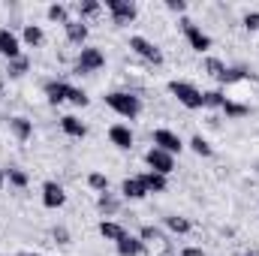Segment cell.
Segmentation results:
<instances>
[{"label": "cell", "mask_w": 259, "mask_h": 256, "mask_svg": "<svg viewBox=\"0 0 259 256\" xmlns=\"http://www.w3.org/2000/svg\"><path fill=\"white\" fill-rule=\"evenodd\" d=\"M106 106L112 109V112H118L121 118H139V112H142V100L136 97V94H130V91H112V94H106Z\"/></svg>", "instance_id": "cell-1"}, {"label": "cell", "mask_w": 259, "mask_h": 256, "mask_svg": "<svg viewBox=\"0 0 259 256\" xmlns=\"http://www.w3.org/2000/svg\"><path fill=\"white\" fill-rule=\"evenodd\" d=\"M169 94L172 97H178V103L184 106V109H202V91L190 84V81H169Z\"/></svg>", "instance_id": "cell-2"}, {"label": "cell", "mask_w": 259, "mask_h": 256, "mask_svg": "<svg viewBox=\"0 0 259 256\" xmlns=\"http://www.w3.org/2000/svg\"><path fill=\"white\" fill-rule=\"evenodd\" d=\"M106 66V55L100 52V49H94V46H84L81 52H78V61H75V72H97V69H103Z\"/></svg>", "instance_id": "cell-3"}, {"label": "cell", "mask_w": 259, "mask_h": 256, "mask_svg": "<svg viewBox=\"0 0 259 256\" xmlns=\"http://www.w3.org/2000/svg\"><path fill=\"white\" fill-rule=\"evenodd\" d=\"M145 163L151 166V172L166 175V178L175 172V157H172V154H166V151H160V148H151V151L145 154Z\"/></svg>", "instance_id": "cell-4"}, {"label": "cell", "mask_w": 259, "mask_h": 256, "mask_svg": "<svg viewBox=\"0 0 259 256\" xmlns=\"http://www.w3.org/2000/svg\"><path fill=\"white\" fill-rule=\"evenodd\" d=\"M181 30H184V36H187V42H190V49H193V52L202 55V52H208V49H211V36H208L202 27H196L190 18H181Z\"/></svg>", "instance_id": "cell-5"}, {"label": "cell", "mask_w": 259, "mask_h": 256, "mask_svg": "<svg viewBox=\"0 0 259 256\" xmlns=\"http://www.w3.org/2000/svg\"><path fill=\"white\" fill-rule=\"evenodd\" d=\"M106 9L112 12V21L115 24H130L139 15V6L133 0H106Z\"/></svg>", "instance_id": "cell-6"}, {"label": "cell", "mask_w": 259, "mask_h": 256, "mask_svg": "<svg viewBox=\"0 0 259 256\" xmlns=\"http://www.w3.org/2000/svg\"><path fill=\"white\" fill-rule=\"evenodd\" d=\"M154 148H160V151H166V154H181L184 151V142H181V136L178 133H172V130H154Z\"/></svg>", "instance_id": "cell-7"}, {"label": "cell", "mask_w": 259, "mask_h": 256, "mask_svg": "<svg viewBox=\"0 0 259 256\" xmlns=\"http://www.w3.org/2000/svg\"><path fill=\"white\" fill-rule=\"evenodd\" d=\"M130 49L139 55V58H145V61H151V64H163V52L151 42V39H145V36H130Z\"/></svg>", "instance_id": "cell-8"}, {"label": "cell", "mask_w": 259, "mask_h": 256, "mask_svg": "<svg viewBox=\"0 0 259 256\" xmlns=\"http://www.w3.org/2000/svg\"><path fill=\"white\" fill-rule=\"evenodd\" d=\"M64 202H66V193L58 181H46V184H42V205H46V208L58 211V208H64Z\"/></svg>", "instance_id": "cell-9"}, {"label": "cell", "mask_w": 259, "mask_h": 256, "mask_svg": "<svg viewBox=\"0 0 259 256\" xmlns=\"http://www.w3.org/2000/svg\"><path fill=\"white\" fill-rule=\"evenodd\" d=\"M0 55H3L6 61L21 58V42H18V36H15L9 27H0Z\"/></svg>", "instance_id": "cell-10"}, {"label": "cell", "mask_w": 259, "mask_h": 256, "mask_svg": "<svg viewBox=\"0 0 259 256\" xmlns=\"http://www.w3.org/2000/svg\"><path fill=\"white\" fill-rule=\"evenodd\" d=\"M115 247H118V256H142L145 250H148V244H145L139 235H130V232L115 244Z\"/></svg>", "instance_id": "cell-11"}, {"label": "cell", "mask_w": 259, "mask_h": 256, "mask_svg": "<svg viewBox=\"0 0 259 256\" xmlns=\"http://www.w3.org/2000/svg\"><path fill=\"white\" fill-rule=\"evenodd\" d=\"M69 88H72V84L58 81V78L46 81V97H49V103H52V106H61V103H66V100H69Z\"/></svg>", "instance_id": "cell-12"}, {"label": "cell", "mask_w": 259, "mask_h": 256, "mask_svg": "<svg viewBox=\"0 0 259 256\" xmlns=\"http://www.w3.org/2000/svg\"><path fill=\"white\" fill-rule=\"evenodd\" d=\"M66 30V39L72 42V46H84V39H88V24L81 21V18H69L64 24Z\"/></svg>", "instance_id": "cell-13"}, {"label": "cell", "mask_w": 259, "mask_h": 256, "mask_svg": "<svg viewBox=\"0 0 259 256\" xmlns=\"http://www.w3.org/2000/svg\"><path fill=\"white\" fill-rule=\"evenodd\" d=\"M109 142L115 148H121V151H130L133 148V133H130L127 124H115V127L109 130Z\"/></svg>", "instance_id": "cell-14"}, {"label": "cell", "mask_w": 259, "mask_h": 256, "mask_svg": "<svg viewBox=\"0 0 259 256\" xmlns=\"http://www.w3.org/2000/svg\"><path fill=\"white\" fill-rule=\"evenodd\" d=\"M121 196H124V199H133V202H139V199L148 196V187L142 184V178H127V181L121 184Z\"/></svg>", "instance_id": "cell-15"}, {"label": "cell", "mask_w": 259, "mask_h": 256, "mask_svg": "<svg viewBox=\"0 0 259 256\" xmlns=\"http://www.w3.org/2000/svg\"><path fill=\"white\" fill-rule=\"evenodd\" d=\"M97 229H100V235H103L106 241H115V244H118V241H121V238L127 235V229H124L121 223H115V220H103V223H100Z\"/></svg>", "instance_id": "cell-16"}, {"label": "cell", "mask_w": 259, "mask_h": 256, "mask_svg": "<svg viewBox=\"0 0 259 256\" xmlns=\"http://www.w3.org/2000/svg\"><path fill=\"white\" fill-rule=\"evenodd\" d=\"M9 130H12V136H15L18 142H27V139L33 136V124H30L27 118H21V115H15V118L9 121Z\"/></svg>", "instance_id": "cell-17"}, {"label": "cell", "mask_w": 259, "mask_h": 256, "mask_svg": "<svg viewBox=\"0 0 259 256\" xmlns=\"http://www.w3.org/2000/svg\"><path fill=\"white\" fill-rule=\"evenodd\" d=\"M61 130H64L69 139H84V133H88V127H84L75 115H64V118H61Z\"/></svg>", "instance_id": "cell-18"}, {"label": "cell", "mask_w": 259, "mask_h": 256, "mask_svg": "<svg viewBox=\"0 0 259 256\" xmlns=\"http://www.w3.org/2000/svg\"><path fill=\"white\" fill-rule=\"evenodd\" d=\"M139 178H142V184L148 187V193H166V187H169L166 175H157V172H142Z\"/></svg>", "instance_id": "cell-19"}, {"label": "cell", "mask_w": 259, "mask_h": 256, "mask_svg": "<svg viewBox=\"0 0 259 256\" xmlns=\"http://www.w3.org/2000/svg\"><path fill=\"white\" fill-rule=\"evenodd\" d=\"M166 229H169V232H175V235H187V232L193 229V223H190L187 217L172 214V217H166Z\"/></svg>", "instance_id": "cell-20"}, {"label": "cell", "mask_w": 259, "mask_h": 256, "mask_svg": "<svg viewBox=\"0 0 259 256\" xmlns=\"http://www.w3.org/2000/svg\"><path fill=\"white\" fill-rule=\"evenodd\" d=\"M97 208L106 214V217H112V214H118V208H121V202L112 196V193L106 190V193H100V199H97Z\"/></svg>", "instance_id": "cell-21"}, {"label": "cell", "mask_w": 259, "mask_h": 256, "mask_svg": "<svg viewBox=\"0 0 259 256\" xmlns=\"http://www.w3.org/2000/svg\"><path fill=\"white\" fill-rule=\"evenodd\" d=\"M21 39L27 42V46H42V39H46V33H42V27L39 24H24V33H21Z\"/></svg>", "instance_id": "cell-22"}, {"label": "cell", "mask_w": 259, "mask_h": 256, "mask_svg": "<svg viewBox=\"0 0 259 256\" xmlns=\"http://www.w3.org/2000/svg\"><path fill=\"white\" fill-rule=\"evenodd\" d=\"M223 103H226L223 91H205L202 94V109H223Z\"/></svg>", "instance_id": "cell-23"}, {"label": "cell", "mask_w": 259, "mask_h": 256, "mask_svg": "<svg viewBox=\"0 0 259 256\" xmlns=\"http://www.w3.org/2000/svg\"><path fill=\"white\" fill-rule=\"evenodd\" d=\"M205 72H208L211 78L223 81V75H226V64H223L220 58H205Z\"/></svg>", "instance_id": "cell-24"}, {"label": "cell", "mask_w": 259, "mask_h": 256, "mask_svg": "<svg viewBox=\"0 0 259 256\" xmlns=\"http://www.w3.org/2000/svg\"><path fill=\"white\" fill-rule=\"evenodd\" d=\"M223 112H226V118H244V115H250V106H244V103H232V100H226L223 103Z\"/></svg>", "instance_id": "cell-25"}, {"label": "cell", "mask_w": 259, "mask_h": 256, "mask_svg": "<svg viewBox=\"0 0 259 256\" xmlns=\"http://www.w3.org/2000/svg\"><path fill=\"white\" fill-rule=\"evenodd\" d=\"M100 9H103V3H100V0H81V3H78V15H81V21H84V18L100 15Z\"/></svg>", "instance_id": "cell-26"}, {"label": "cell", "mask_w": 259, "mask_h": 256, "mask_svg": "<svg viewBox=\"0 0 259 256\" xmlns=\"http://www.w3.org/2000/svg\"><path fill=\"white\" fill-rule=\"evenodd\" d=\"M6 181H9L12 187H18V190H21V187H27V181H30V178H27V172H24V169H15V166H12V169H6Z\"/></svg>", "instance_id": "cell-27"}, {"label": "cell", "mask_w": 259, "mask_h": 256, "mask_svg": "<svg viewBox=\"0 0 259 256\" xmlns=\"http://www.w3.org/2000/svg\"><path fill=\"white\" fill-rule=\"evenodd\" d=\"M46 15H49V21H61V24L69 21V9H66L64 3H52V6L46 9Z\"/></svg>", "instance_id": "cell-28"}, {"label": "cell", "mask_w": 259, "mask_h": 256, "mask_svg": "<svg viewBox=\"0 0 259 256\" xmlns=\"http://www.w3.org/2000/svg\"><path fill=\"white\" fill-rule=\"evenodd\" d=\"M247 75H250V72H247L244 66H232V69L226 66V75H223V84H235V81H244Z\"/></svg>", "instance_id": "cell-29"}, {"label": "cell", "mask_w": 259, "mask_h": 256, "mask_svg": "<svg viewBox=\"0 0 259 256\" xmlns=\"http://www.w3.org/2000/svg\"><path fill=\"white\" fill-rule=\"evenodd\" d=\"M190 148H193V154H199V157H211V154H214V148H211L208 139H202V136H193V139H190Z\"/></svg>", "instance_id": "cell-30"}, {"label": "cell", "mask_w": 259, "mask_h": 256, "mask_svg": "<svg viewBox=\"0 0 259 256\" xmlns=\"http://www.w3.org/2000/svg\"><path fill=\"white\" fill-rule=\"evenodd\" d=\"M88 184H91V190H97V193L109 190V178H106L103 172H91V175H88Z\"/></svg>", "instance_id": "cell-31"}, {"label": "cell", "mask_w": 259, "mask_h": 256, "mask_svg": "<svg viewBox=\"0 0 259 256\" xmlns=\"http://www.w3.org/2000/svg\"><path fill=\"white\" fill-rule=\"evenodd\" d=\"M6 69H9V78H21V75L27 72V61H24V58H15V61H9Z\"/></svg>", "instance_id": "cell-32"}, {"label": "cell", "mask_w": 259, "mask_h": 256, "mask_svg": "<svg viewBox=\"0 0 259 256\" xmlns=\"http://www.w3.org/2000/svg\"><path fill=\"white\" fill-rule=\"evenodd\" d=\"M139 238L148 244V241H163V232L157 229V226H142V232H139Z\"/></svg>", "instance_id": "cell-33"}, {"label": "cell", "mask_w": 259, "mask_h": 256, "mask_svg": "<svg viewBox=\"0 0 259 256\" xmlns=\"http://www.w3.org/2000/svg\"><path fill=\"white\" fill-rule=\"evenodd\" d=\"M66 103H72V106H81V109H84L91 100H88V94H84V91H78V88H69V100H66Z\"/></svg>", "instance_id": "cell-34"}, {"label": "cell", "mask_w": 259, "mask_h": 256, "mask_svg": "<svg viewBox=\"0 0 259 256\" xmlns=\"http://www.w3.org/2000/svg\"><path fill=\"white\" fill-rule=\"evenodd\" d=\"M241 24H244V27H247V30H253V33H256V30H259V12H247V15H244V21H241Z\"/></svg>", "instance_id": "cell-35"}, {"label": "cell", "mask_w": 259, "mask_h": 256, "mask_svg": "<svg viewBox=\"0 0 259 256\" xmlns=\"http://www.w3.org/2000/svg\"><path fill=\"white\" fill-rule=\"evenodd\" d=\"M55 241H58V244H69V232H66L64 226L55 229Z\"/></svg>", "instance_id": "cell-36"}, {"label": "cell", "mask_w": 259, "mask_h": 256, "mask_svg": "<svg viewBox=\"0 0 259 256\" xmlns=\"http://www.w3.org/2000/svg\"><path fill=\"white\" fill-rule=\"evenodd\" d=\"M166 6H169L172 12H184V9H187V3H184V0H166Z\"/></svg>", "instance_id": "cell-37"}, {"label": "cell", "mask_w": 259, "mask_h": 256, "mask_svg": "<svg viewBox=\"0 0 259 256\" xmlns=\"http://www.w3.org/2000/svg\"><path fill=\"white\" fill-rule=\"evenodd\" d=\"M181 256H208V253H205L202 247H184V250H181Z\"/></svg>", "instance_id": "cell-38"}, {"label": "cell", "mask_w": 259, "mask_h": 256, "mask_svg": "<svg viewBox=\"0 0 259 256\" xmlns=\"http://www.w3.org/2000/svg\"><path fill=\"white\" fill-rule=\"evenodd\" d=\"M3 184H6V172H0V190H3Z\"/></svg>", "instance_id": "cell-39"}, {"label": "cell", "mask_w": 259, "mask_h": 256, "mask_svg": "<svg viewBox=\"0 0 259 256\" xmlns=\"http://www.w3.org/2000/svg\"><path fill=\"white\" fill-rule=\"evenodd\" d=\"M15 256H39V253H30V250H21V253H15Z\"/></svg>", "instance_id": "cell-40"}, {"label": "cell", "mask_w": 259, "mask_h": 256, "mask_svg": "<svg viewBox=\"0 0 259 256\" xmlns=\"http://www.w3.org/2000/svg\"><path fill=\"white\" fill-rule=\"evenodd\" d=\"M244 256H259V253H256V250H247V253H244Z\"/></svg>", "instance_id": "cell-41"}, {"label": "cell", "mask_w": 259, "mask_h": 256, "mask_svg": "<svg viewBox=\"0 0 259 256\" xmlns=\"http://www.w3.org/2000/svg\"><path fill=\"white\" fill-rule=\"evenodd\" d=\"M256 172H259V163H256Z\"/></svg>", "instance_id": "cell-42"}]
</instances>
